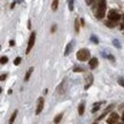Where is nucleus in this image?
I'll return each mask as SVG.
<instances>
[{
  "label": "nucleus",
  "instance_id": "nucleus-21",
  "mask_svg": "<svg viewBox=\"0 0 124 124\" xmlns=\"http://www.w3.org/2000/svg\"><path fill=\"white\" fill-rule=\"evenodd\" d=\"M74 71H75V72H80V71H83V69H82V68H78V67H76L75 69H74Z\"/></svg>",
  "mask_w": 124,
  "mask_h": 124
},
{
  "label": "nucleus",
  "instance_id": "nucleus-22",
  "mask_svg": "<svg viewBox=\"0 0 124 124\" xmlns=\"http://www.w3.org/2000/svg\"><path fill=\"white\" fill-rule=\"evenodd\" d=\"M113 43H114V45H115L116 47H118V48H120V47H121L120 43H118V41H117V40H114V41H113Z\"/></svg>",
  "mask_w": 124,
  "mask_h": 124
},
{
  "label": "nucleus",
  "instance_id": "nucleus-9",
  "mask_svg": "<svg viewBox=\"0 0 124 124\" xmlns=\"http://www.w3.org/2000/svg\"><path fill=\"white\" fill-rule=\"evenodd\" d=\"M32 71H33V68L31 67L30 69L28 70V72H27V74H25V77H24V80H29V78H30L31 74H32Z\"/></svg>",
  "mask_w": 124,
  "mask_h": 124
},
{
  "label": "nucleus",
  "instance_id": "nucleus-25",
  "mask_svg": "<svg viewBox=\"0 0 124 124\" xmlns=\"http://www.w3.org/2000/svg\"><path fill=\"white\" fill-rule=\"evenodd\" d=\"M14 44H15L14 40H10V41H9V45H10V46H14Z\"/></svg>",
  "mask_w": 124,
  "mask_h": 124
},
{
  "label": "nucleus",
  "instance_id": "nucleus-13",
  "mask_svg": "<svg viewBox=\"0 0 124 124\" xmlns=\"http://www.w3.org/2000/svg\"><path fill=\"white\" fill-rule=\"evenodd\" d=\"M78 113L79 115H83L84 114V103H80L79 107H78Z\"/></svg>",
  "mask_w": 124,
  "mask_h": 124
},
{
  "label": "nucleus",
  "instance_id": "nucleus-3",
  "mask_svg": "<svg viewBox=\"0 0 124 124\" xmlns=\"http://www.w3.org/2000/svg\"><path fill=\"white\" fill-rule=\"evenodd\" d=\"M35 40H36V33H35V32H32V33H31V36H30V38H29V44H28L27 52H25L27 54L30 53V51L32 49L33 45H35Z\"/></svg>",
  "mask_w": 124,
  "mask_h": 124
},
{
  "label": "nucleus",
  "instance_id": "nucleus-8",
  "mask_svg": "<svg viewBox=\"0 0 124 124\" xmlns=\"http://www.w3.org/2000/svg\"><path fill=\"white\" fill-rule=\"evenodd\" d=\"M71 48H72V43H70V44L67 45L66 47V52H64V55H69V53H70Z\"/></svg>",
  "mask_w": 124,
  "mask_h": 124
},
{
  "label": "nucleus",
  "instance_id": "nucleus-14",
  "mask_svg": "<svg viewBox=\"0 0 124 124\" xmlns=\"http://www.w3.org/2000/svg\"><path fill=\"white\" fill-rule=\"evenodd\" d=\"M61 120H62V114H60V115H58L56 117H55V118H54V123H56V124H58Z\"/></svg>",
  "mask_w": 124,
  "mask_h": 124
},
{
  "label": "nucleus",
  "instance_id": "nucleus-18",
  "mask_svg": "<svg viewBox=\"0 0 124 124\" xmlns=\"http://www.w3.org/2000/svg\"><path fill=\"white\" fill-rule=\"evenodd\" d=\"M91 40H92V41L94 43V44H98V43H99V40H98L97 38L94 37V36H92V37H91Z\"/></svg>",
  "mask_w": 124,
  "mask_h": 124
},
{
  "label": "nucleus",
  "instance_id": "nucleus-16",
  "mask_svg": "<svg viewBox=\"0 0 124 124\" xmlns=\"http://www.w3.org/2000/svg\"><path fill=\"white\" fill-rule=\"evenodd\" d=\"M7 61H8V59H7V56H2L1 58V64H5V63H7Z\"/></svg>",
  "mask_w": 124,
  "mask_h": 124
},
{
  "label": "nucleus",
  "instance_id": "nucleus-6",
  "mask_svg": "<svg viewBox=\"0 0 124 124\" xmlns=\"http://www.w3.org/2000/svg\"><path fill=\"white\" fill-rule=\"evenodd\" d=\"M117 120H118V115L116 114V113H113L110 116H109V118H108V124H115L116 122H117Z\"/></svg>",
  "mask_w": 124,
  "mask_h": 124
},
{
  "label": "nucleus",
  "instance_id": "nucleus-23",
  "mask_svg": "<svg viewBox=\"0 0 124 124\" xmlns=\"http://www.w3.org/2000/svg\"><path fill=\"white\" fill-rule=\"evenodd\" d=\"M106 25H108V27H110V28L114 27V24H113L111 22H107V23H106Z\"/></svg>",
  "mask_w": 124,
  "mask_h": 124
},
{
  "label": "nucleus",
  "instance_id": "nucleus-12",
  "mask_svg": "<svg viewBox=\"0 0 124 124\" xmlns=\"http://www.w3.org/2000/svg\"><path fill=\"white\" fill-rule=\"evenodd\" d=\"M75 31L76 32H79V20L78 18L75 20Z\"/></svg>",
  "mask_w": 124,
  "mask_h": 124
},
{
  "label": "nucleus",
  "instance_id": "nucleus-20",
  "mask_svg": "<svg viewBox=\"0 0 124 124\" xmlns=\"http://www.w3.org/2000/svg\"><path fill=\"white\" fill-rule=\"evenodd\" d=\"M118 84H120L121 86H124V79L123 78H120V79H118Z\"/></svg>",
  "mask_w": 124,
  "mask_h": 124
},
{
  "label": "nucleus",
  "instance_id": "nucleus-7",
  "mask_svg": "<svg viewBox=\"0 0 124 124\" xmlns=\"http://www.w3.org/2000/svg\"><path fill=\"white\" fill-rule=\"evenodd\" d=\"M89 64H90V68H91V69H94V68L98 66V59L97 58H92L89 61Z\"/></svg>",
  "mask_w": 124,
  "mask_h": 124
},
{
  "label": "nucleus",
  "instance_id": "nucleus-4",
  "mask_svg": "<svg viewBox=\"0 0 124 124\" xmlns=\"http://www.w3.org/2000/svg\"><path fill=\"white\" fill-rule=\"evenodd\" d=\"M108 18L110 20V21H114V22H116V21H118L121 18V15L116 10H110L109 13H108Z\"/></svg>",
  "mask_w": 124,
  "mask_h": 124
},
{
  "label": "nucleus",
  "instance_id": "nucleus-10",
  "mask_svg": "<svg viewBox=\"0 0 124 124\" xmlns=\"http://www.w3.org/2000/svg\"><path fill=\"white\" fill-rule=\"evenodd\" d=\"M16 115H17V110H15L13 113V115L10 116V120H9V124H13L14 121H15V118H16Z\"/></svg>",
  "mask_w": 124,
  "mask_h": 124
},
{
  "label": "nucleus",
  "instance_id": "nucleus-2",
  "mask_svg": "<svg viewBox=\"0 0 124 124\" xmlns=\"http://www.w3.org/2000/svg\"><path fill=\"white\" fill-rule=\"evenodd\" d=\"M105 12H106V5L103 1L100 2L99 7H98V12H97V17L98 18H102L105 16Z\"/></svg>",
  "mask_w": 124,
  "mask_h": 124
},
{
  "label": "nucleus",
  "instance_id": "nucleus-17",
  "mask_svg": "<svg viewBox=\"0 0 124 124\" xmlns=\"http://www.w3.org/2000/svg\"><path fill=\"white\" fill-rule=\"evenodd\" d=\"M20 63H21V58H16L15 61H14V64H15V66H18Z\"/></svg>",
  "mask_w": 124,
  "mask_h": 124
},
{
  "label": "nucleus",
  "instance_id": "nucleus-1",
  "mask_svg": "<svg viewBox=\"0 0 124 124\" xmlns=\"http://www.w3.org/2000/svg\"><path fill=\"white\" fill-rule=\"evenodd\" d=\"M76 56H77V59L79 60V61H87L90 59V51L86 48H82L79 49L78 52H77V54H76Z\"/></svg>",
  "mask_w": 124,
  "mask_h": 124
},
{
  "label": "nucleus",
  "instance_id": "nucleus-11",
  "mask_svg": "<svg viewBox=\"0 0 124 124\" xmlns=\"http://www.w3.org/2000/svg\"><path fill=\"white\" fill-rule=\"evenodd\" d=\"M58 5H59V0H53V2H52V10H56L58 9Z\"/></svg>",
  "mask_w": 124,
  "mask_h": 124
},
{
  "label": "nucleus",
  "instance_id": "nucleus-5",
  "mask_svg": "<svg viewBox=\"0 0 124 124\" xmlns=\"http://www.w3.org/2000/svg\"><path fill=\"white\" fill-rule=\"evenodd\" d=\"M43 108H44V99H43V98H39L38 105H37V109H36V114L39 115L40 113H41V110H43Z\"/></svg>",
  "mask_w": 124,
  "mask_h": 124
},
{
  "label": "nucleus",
  "instance_id": "nucleus-26",
  "mask_svg": "<svg viewBox=\"0 0 124 124\" xmlns=\"http://www.w3.org/2000/svg\"><path fill=\"white\" fill-rule=\"evenodd\" d=\"M123 121H124V111H123Z\"/></svg>",
  "mask_w": 124,
  "mask_h": 124
},
{
  "label": "nucleus",
  "instance_id": "nucleus-27",
  "mask_svg": "<svg viewBox=\"0 0 124 124\" xmlns=\"http://www.w3.org/2000/svg\"><path fill=\"white\" fill-rule=\"evenodd\" d=\"M101 1H103V0H101Z\"/></svg>",
  "mask_w": 124,
  "mask_h": 124
},
{
  "label": "nucleus",
  "instance_id": "nucleus-24",
  "mask_svg": "<svg viewBox=\"0 0 124 124\" xmlns=\"http://www.w3.org/2000/svg\"><path fill=\"white\" fill-rule=\"evenodd\" d=\"M6 77H7V75H1V80H5Z\"/></svg>",
  "mask_w": 124,
  "mask_h": 124
},
{
  "label": "nucleus",
  "instance_id": "nucleus-19",
  "mask_svg": "<svg viewBox=\"0 0 124 124\" xmlns=\"http://www.w3.org/2000/svg\"><path fill=\"white\" fill-rule=\"evenodd\" d=\"M99 105H100V103H98V105H95V106H94V108L92 109V113H95V111L99 109Z\"/></svg>",
  "mask_w": 124,
  "mask_h": 124
},
{
  "label": "nucleus",
  "instance_id": "nucleus-15",
  "mask_svg": "<svg viewBox=\"0 0 124 124\" xmlns=\"http://www.w3.org/2000/svg\"><path fill=\"white\" fill-rule=\"evenodd\" d=\"M69 9L74 10V0H69Z\"/></svg>",
  "mask_w": 124,
  "mask_h": 124
}]
</instances>
